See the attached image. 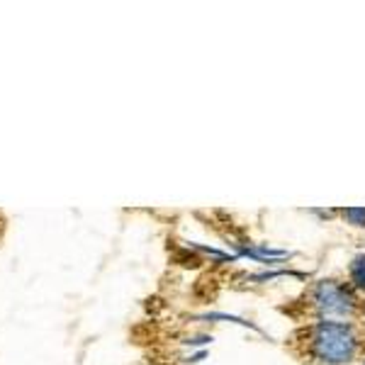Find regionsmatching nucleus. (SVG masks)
Listing matches in <instances>:
<instances>
[{
	"mask_svg": "<svg viewBox=\"0 0 365 365\" xmlns=\"http://www.w3.org/2000/svg\"><path fill=\"white\" fill-rule=\"evenodd\" d=\"M322 302V307L327 309H334V312H344L346 307H349V292L344 290V287L334 285V282H327V285L319 287V297H317Z\"/></svg>",
	"mask_w": 365,
	"mask_h": 365,
	"instance_id": "nucleus-2",
	"label": "nucleus"
},
{
	"mask_svg": "<svg viewBox=\"0 0 365 365\" xmlns=\"http://www.w3.org/2000/svg\"><path fill=\"white\" fill-rule=\"evenodd\" d=\"M353 282L358 287H365V256L353 261Z\"/></svg>",
	"mask_w": 365,
	"mask_h": 365,
	"instance_id": "nucleus-3",
	"label": "nucleus"
},
{
	"mask_svg": "<svg viewBox=\"0 0 365 365\" xmlns=\"http://www.w3.org/2000/svg\"><path fill=\"white\" fill-rule=\"evenodd\" d=\"M312 346H314L317 358L324 363H349L353 351H356V339H353L349 327L327 322L317 329Z\"/></svg>",
	"mask_w": 365,
	"mask_h": 365,
	"instance_id": "nucleus-1",
	"label": "nucleus"
}]
</instances>
